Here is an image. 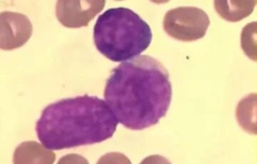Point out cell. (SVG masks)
<instances>
[{"mask_svg":"<svg viewBox=\"0 0 257 164\" xmlns=\"http://www.w3.org/2000/svg\"><path fill=\"white\" fill-rule=\"evenodd\" d=\"M104 98L118 123L133 130L147 129L168 112L172 98L169 74L151 56L135 57L112 71Z\"/></svg>","mask_w":257,"mask_h":164,"instance_id":"obj_1","label":"cell"},{"mask_svg":"<svg viewBox=\"0 0 257 164\" xmlns=\"http://www.w3.org/2000/svg\"><path fill=\"white\" fill-rule=\"evenodd\" d=\"M117 125L105 101L83 95L46 106L36 131L45 147L63 150L106 141L115 133Z\"/></svg>","mask_w":257,"mask_h":164,"instance_id":"obj_2","label":"cell"},{"mask_svg":"<svg viewBox=\"0 0 257 164\" xmlns=\"http://www.w3.org/2000/svg\"><path fill=\"white\" fill-rule=\"evenodd\" d=\"M152 39L150 25L127 8L108 9L94 27L96 48L112 62L137 57L150 47Z\"/></svg>","mask_w":257,"mask_h":164,"instance_id":"obj_3","label":"cell"},{"mask_svg":"<svg viewBox=\"0 0 257 164\" xmlns=\"http://www.w3.org/2000/svg\"><path fill=\"white\" fill-rule=\"evenodd\" d=\"M208 15L196 7H178L165 14L163 27L171 37L183 42L202 39L210 26Z\"/></svg>","mask_w":257,"mask_h":164,"instance_id":"obj_4","label":"cell"},{"mask_svg":"<svg viewBox=\"0 0 257 164\" xmlns=\"http://www.w3.org/2000/svg\"><path fill=\"white\" fill-rule=\"evenodd\" d=\"M32 23L23 14L5 11L0 13V49L21 48L31 39Z\"/></svg>","mask_w":257,"mask_h":164,"instance_id":"obj_5","label":"cell"},{"mask_svg":"<svg viewBox=\"0 0 257 164\" xmlns=\"http://www.w3.org/2000/svg\"><path fill=\"white\" fill-rule=\"evenodd\" d=\"M106 5V1H58L56 16L68 28L87 27Z\"/></svg>","mask_w":257,"mask_h":164,"instance_id":"obj_6","label":"cell"},{"mask_svg":"<svg viewBox=\"0 0 257 164\" xmlns=\"http://www.w3.org/2000/svg\"><path fill=\"white\" fill-rule=\"evenodd\" d=\"M56 154L35 141L21 143L14 152V164H54Z\"/></svg>","mask_w":257,"mask_h":164,"instance_id":"obj_7","label":"cell"},{"mask_svg":"<svg viewBox=\"0 0 257 164\" xmlns=\"http://www.w3.org/2000/svg\"><path fill=\"white\" fill-rule=\"evenodd\" d=\"M255 3V1H215L214 6L221 18L237 22L251 15Z\"/></svg>","mask_w":257,"mask_h":164,"instance_id":"obj_8","label":"cell"},{"mask_svg":"<svg viewBox=\"0 0 257 164\" xmlns=\"http://www.w3.org/2000/svg\"><path fill=\"white\" fill-rule=\"evenodd\" d=\"M255 114H256V94H249L243 98L237 105L236 116L237 121L246 132L255 135Z\"/></svg>","mask_w":257,"mask_h":164,"instance_id":"obj_9","label":"cell"},{"mask_svg":"<svg viewBox=\"0 0 257 164\" xmlns=\"http://www.w3.org/2000/svg\"><path fill=\"white\" fill-rule=\"evenodd\" d=\"M256 23L247 24L243 29L241 35V46L243 52L252 60H256Z\"/></svg>","mask_w":257,"mask_h":164,"instance_id":"obj_10","label":"cell"},{"mask_svg":"<svg viewBox=\"0 0 257 164\" xmlns=\"http://www.w3.org/2000/svg\"><path fill=\"white\" fill-rule=\"evenodd\" d=\"M97 164H132L130 159L119 152H110L102 156Z\"/></svg>","mask_w":257,"mask_h":164,"instance_id":"obj_11","label":"cell"},{"mask_svg":"<svg viewBox=\"0 0 257 164\" xmlns=\"http://www.w3.org/2000/svg\"><path fill=\"white\" fill-rule=\"evenodd\" d=\"M58 164H89L86 158L77 153H69L61 157Z\"/></svg>","mask_w":257,"mask_h":164,"instance_id":"obj_12","label":"cell"},{"mask_svg":"<svg viewBox=\"0 0 257 164\" xmlns=\"http://www.w3.org/2000/svg\"><path fill=\"white\" fill-rule=\"evenodd\" d=\"M140 164H171L165 156L161 155H151L146 157Z\"/></svg>","mask_w":257,"mask_h":164,"instance_id":"obj_13","label":"cell"}]
</instances>
